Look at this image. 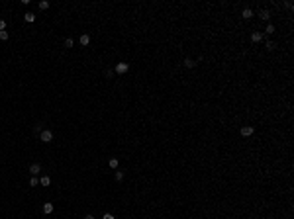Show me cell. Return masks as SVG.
Masks as SVG:
<instances>
[{"mask_svg": "<svg viewBox=\"0 0 294 219\" xmlns=\"http://www.w3.org/2000/svg\"><path fill=\"white\" fill-rule=\"evenodd\" d=\"M39 139H41L43 143H51L53 141V133L49 131V129H43V131L39 133Z\"/></svg>", "mask_w": 294, "mask_h": 219, "instance_id": "obj_1", "label": "cell"}, {"mask_svg": "<svg viewBox=\"0 0 294 219\" xmlns=\"http://www.w3.org/2000/svg\"><path fill=\"white\" fill-rule=\"evenodd\" d=\"M128 69H130V65H128V63H118V65H116V72H118V74H124V72H128Z\"/></svg>", "mask_w": 294, "mask_h": 219, "instance_id": "obj_2", "label": "cell"}, {"mask_svg": "<svg viewBox=\"0 0 294 219\" xmlns=\"http://www.w3.org/2000/svg\"><path fill=\"white\" fill-rule=\"evenodd\" d=\"M253 131H255L253 125H243V127H241V135L243 137H251V135H253Z\"/></svg>", "mask_w": 294, "mask_h": 219, "instance_id": "obj_3", "label": "cell"}, {"mask_svg": "<svg viewBox=\"0 0 294 219\" xmlns=\"http://www.w3.org/2000/svg\"><path fill=\"white\" fill-rule=\"evenodd\" d=\"M30 172H32V176L39 174V172H41V164H39V162H33L32 166H30Z\"/></svg>", "mask_w": 294, "mask_h": 219, "instance_id": "obj_4", "label": "cell"}, {"mask_svg": "<svg viewBox=\"0 0 294 219\" xmlns=\"http://www.w3.org/2000/svg\"><path fill=\"white\" fill-rule=\"evenodd\" d=\"M78 43H80V45H88V43H90V35H88V33H82V35L78 37Z\"/></svg>", "mask_w": 294, "mask_h": 219, "instance_id": "obj_5", "label": "cell"}, {"mask_svg": "<svg viewBox=\"0 0 294 219\" xmlns=\"http://www.w3.org/2000/svg\"><path fill=\"white\" fill-rule=\"evenodd\" d=\"M261 39H263V33L261 32H253V33H251V41H253V43H259Z\"/></svg>", "mask_w": 294, "mask_h": 219, "instance_id": "obj_6", "label": "cell"}, {"mask_svg": "<svg viewBox=\"0 0 294 219\" xmlns=\"http://www.w3.org/2000/svg\"><path fill=\"white\" fill-rule=\"evenodd\" d=\"M24 20H26L27 24H33V22H35V16H33L32 12H26L24 14Z\"/></svg>", "mask_w": 294, "mask_h": 219, "instance_id": "obj_7", "label": "cell"}, {"mask_svg": "<svg viewBox=\"0 0 294 219\" xmlns=\"http://www.w3.org/2000/svg\"><path fill=\"white\" fill-rule=\"evenodd\" d=\"M41 209H43V213H47V215H49V213H53V204H49V201H47V204H43V207H41Z\"/></svg>", "mask_w": 294, "mask_h": 219, "instance_id": "obj_8", "label": "cell"}, {"mask_svg": "<svg viewBox=\"0 0 294 219\" xmlns=\"http://www.w3.org/2000/svg\"><path fill=\"white\" fill-rule=\"evenodd\" d=\"M39 184H41V186H49V184H51V178H49V176H41V178H39Z\"/></svg>", "mask_w": 294, "mask_h": 219, "instance_id": "obj_9", "label": "cell"}, {"mask_svg": "<svg viewBox=\"0 0 294 219\" xmlns=\"http://www.w3.org/2000/svg\"><path fill=\"white\" fill-rule=\"evenodd\" d=\"M259 18H261V20H265V22H267V20L271 18V12H269V10H261V12H259Z\"/></svg>", "mask_w": 294, "mask_h": 219, "instance_id": "obj_10", "label": "cell"}, {"mask_svg": "<svg viewBox=\"0 0 294 219\" xmlns=\"http://www.w3.org/2000/svg\"><path fill=\"white\" fill-rule=\"evenodd\" d=\"M184 67H186V69H194L196 61H192V59H184Z\"/></svg>", "mask_w": 294, "mask_h": 219, "instance_id": "obj_11", "label": "cell"}, {"mask_svg": "<svg viewBox=\"0 0 294 219\" xmlns=\"http://www.w3.org/2000/svg\"><path fill=\"white\" fill-rule=\"evenodd\" d=\"M241 16H243V18H245V20H251V18H253V12H251L249 8H245V10H243V12H241Z\"/></svg>", "mask_w": 294, "mask_h": 219, "instance_id": "obj_12", "label": "cell"}, {"mask_svg": "<svg viewBox=\"0 0 294 219\" xmlns=\"http://www.w3.org/2000/svg\"><path fill=\"white\" fill-rule=\"evenodd\" d=\"M47 8H49V2H47V0H41V2H39V10H47Z\"/></svg>", "mask_w": 294, "mask_h": 219, "instance_id": "obj_13", "label": "cell"}, {"mask_svg": "<svg viewBox=\"0 0 294 219\" xmlns=\"http://www.w3.org/2000/svg\"><path fill=\"white\" fill-rule=\"evenodd\" d=\"M73 45H75V41H73L71 37H67V39H65V47H67V49H71Z\"/></svg>", "mask_w": 294, "mask_h": 219, "instance_id": "obj_14", "label": "cell"}, {"mask_svg": "<svg viewBox=\"0 0 294 219\" xmlns=\"http://www.w3.org/2000/svg\"><path fill=\"white\" fill-rule=\"evenodd\" d=\"M108 164H110V168H118V159H110Z\"/></svg>", "mask_w": 294, "mask_h": 219, "instance_id": "obj_15", "label": "cell"}, {"mask_svg": "<svg viewBox=\"0 0 294 219\" xmlns=\"http://www.w3.org/2000/svg\"><path fill=\"white\" fill-rule=\"evenodd\" d=\"M37 184H39V180H37V178H35V176H32V178H30V186H37Z\"/></svg>", "mask_w": 294, "mask_h": 219, "instance_id": "obj_16", "label": "cell"}, {"mask_svg": "<svg viewBox=\"0 0 294 219\" xmlns=\"http://www.w3.org/2000/svg\"><path fill=\"white\" fill-rule=\"evenodd\" d=\"M265 33H274V26H273V24H267V29H265Z\"/></svg>", "mask_w": 294, "mask_h": 219, "instance_id": "obj_17", "label": "cell"}, {"mask_svg": "<svg viewBox=\"0 0 294 219\" xmlns=\"http://www.w3.org/2000/svg\"><path fill=\"white\" fill-rule=\"evenodd\" d=\"M116 180H118V182L124 180V172H120V170H118V172H116Z\"/></svg>", "mask_w": 294, "mask_h": 219, "instance_id": "obj_18", "label": "cell"}, {"mask_svg": "<svg viewBox=\"0 0 294 219\" xmlns=\"http://www.w3.org/2000/svg\"><path fill=\"white\" fill-rule=\"evenodd\" d=\"M265 47H267L269 51H273V49H274V43H273V41H267V45H265Z\"/></svg>", "mask_w": 294, "mask_h": 219, "instance_id": "obj_19", "label": "cell"}, {"mask_svg": "<svg viewBox=\"0 0 294 219\" xmlns=\"http://www.w3.org/2000/svg\"><path fill=\"white\" fill-rule=\"evenodd\" d=\"M0 39H2V41H6V39H8V32H0Z\"/></svg>", "mask_w": 294, "mask_h": 219, "instance_id": "obj_20", "label": "cell"}, {"mask_svg": "<svg viewBox=\"0 0 294 219\" xmlns=\"http://www.w3.org/2000/svg\"><path fill=\"white\" fill-rule=\"evenodd\" d=\"M4 29H6V22H4V20H0V32H4Z\"/></svg>", "mask_w": 294, "mask_h": 219, "instance_id": "obj_21", "label": "cell"}, {"mask_svg": "<svg viewBox=\"0 0 294 219\" xmlns=\"http://www.w3.org/2000/svg\"><path fill=\"white\" fill-rule=\"evenodd\" d=\"M102 219H116V217H114L112 213H104V217H102Z\"/></svg>", "mask_w": 294, "mask_h": 219, "instance_id": "obj_22", "label": "cell"}, {"mask_svg": "<svg viewBox=\"0 0 294 219\" xmlns=\"http://www.w3.org/2000/svg\"><path fill=\"white\" fill-rule=\"evenodd\" d=\"M85 219H94V215H90V213H88V215H85Z\"/></svg>", "mask_w": 294, "mask_h": 219, "instance_id": "obj_23", "label": "cell"}]
</instances>
